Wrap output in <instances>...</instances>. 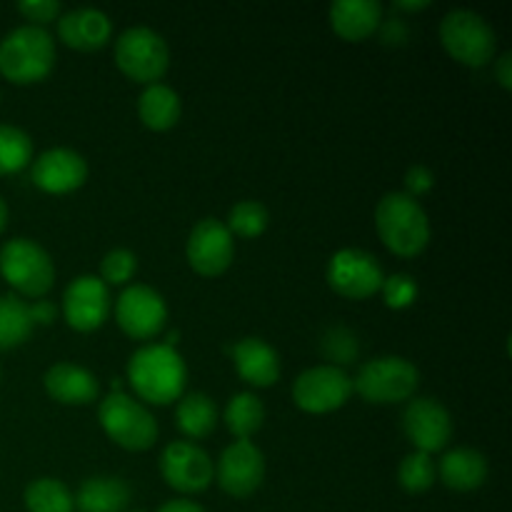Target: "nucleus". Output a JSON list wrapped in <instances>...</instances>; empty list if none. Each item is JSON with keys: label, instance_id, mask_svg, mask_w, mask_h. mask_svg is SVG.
I'll return each mask as SVG.
<instances>
[{"label": "nucleus", "instance_id": "f257e3e1", "mask_svg": "<svg viewBox=\"0 0 512 512\" xmlns=\"http://www.w3.org/2000/svg\"><path fill=\"white\" fill-rule=\"evenodd\" d=\"M128 383L140 400L150 405H170L185 395L188 368L170 345H145L128 363Z\"/></svg>", "mask_w": 512, "mask_h": 512}, {"label": "nucleus", "instance_id": "f03ea898", "mask_svg": "<svg viewBox=\"0 0 512 512\" xmlns=\"http://www.w3.org/2000/svg\"><path fill=\"white\" fill-rule=\"evenodd\" d=\"M375 228L385 248L398 258H415L430 243L428 213L405 193L383 195L375 208Z\"/></svg>", "mask_w": 512, "mask_h": 512}, {"label": "nucleus", "instance_id": "7ed1b4c3", "mask_svg": "<svg viewBox=\"0 0 512 512\" xmlns=\"http://www.w3.org/2000/svg\"><path fill=\"white\" fill-rule=\"evenodd\" d=\"M55 68V43L43 28L23 25L0 40V75L15 85L40 83Z\"/></svg>", "mask_w": 512, "mask_h": 512}, {"label": "nucleus", "instance_id": "20e7f679", "mask_svg": "<svg viewBox=\"0 0 512 512\" xmlns=\"http://www.w3.org/2000/svg\"><path fill=\"white\" fill-rule=\"evenodd\" d=\"M98 420L103 425L105 435L115 445L130 450V453L150 450L158 440V420L153 418V413L143 403L120 393V390L110 393L100 403Z\"/></svg>", "mask_w": 512, "mask_h": 512}, {"label": "nucleus", "instance_id": "39448f33", "mask_svg": "<svg viewBox=\"0 0 512 512\" xmlns=\"http://www.w3.org/2000/svg\"><path fill=\"white\" fill-rule=\"evenodd\" d=\"M440 43L460 65L483 68L495 58L498 38L488 20L473 10H453L440 23Z\"/></svg>", "mask_w": 512, "mask_h": 512}, {"label": "nucleus", "instance_id": "423d86ee", "mask_svg": "<svg viewBox=\"0 0 512 512\" xmlns=\"http://www.w3.org/2000/svg\"><path fill=\"white\" fill-rule=\"evenodd\" d=\"M420 373L410 360L400 355H383L358 370L353 380V390L373 405H393L413 398L418 390Z\"/></svg>", "mask_w": 512, "mask_h": 512}, {"label": "nucleus", "instance_id": "0eeeda50", "mask_svg": "<svg viewBox=\"0 0 512 512\" xmlns=\"http://www.w3.org/2000/svg\"><path fill=\"white\" fill-rule=\"evenodd\" d=\"M0 275L28 298H43L55 283V265L45 248L28 238H13L0 248Z\"/></svg>", "mask_w": 512, "mask_h": 512}, {"label": "nucleus", "instance_id": "6e6552de", "mask_svg": "<svg viewBox=\"0 0 512 512\" xmlns=\"http://www.w3.org/2000/svg\"><path fill=\"white\" fill-rule=\"evenodd\" d=\"M115 65L125 78L155 85L170 68V48L153 28H128L115 40Z\"/></svg>", "mask_w": 512, "mask_h": 512}, {"label": "nucleus", "instance_id": "1a4fd4ad", "mask_svg": "<svg viewBox=\"0 0 512 512\" xmlns=\"http://www.w3.org/2000/svg\"><path fill=\"white\" fill-rule=\"evenodd\" d=\"M353 395V378L338 365H318L298 375L293 400L303 413L325 415L343 408Z\"/></svg>", "mask_w": 512, "mask_h": 512}, {"label": "nucleus", "instance_id": "9d476101", "mask_svg": "<svg viewBox=\"0 0 512 512\" xmlns=\"http://www.w3.org/2000/svg\"><path fill=\"white\" fill-rule=\"evenodd\" d=\"M385 273L378 258L360 248H345L330 258L328 285L348 300H368L383 288Z\"/></svg>", "mask_w": 512, "mask_h": 512}, {"label": "nucleus", "instance_id": "9b49d317", "mask_svg": "<svg viewBox=\"0 0 512 512\" xmlns=\"http://www.w3.org/2000/svg\"><path fill=\"white\" fill-rule=\"evenodd\" d=\"M115 320L133 340H150L165 328L168 305L150 285H130L115 300Z\"/></svg>", "mask_w": 512, "mask_h": 512}, {"label": "nucleus", "instance_id": "f8f14e48", "mask_svg": "<svg viewBox=\"0 0 512 512\" xmlns=\"http://www.w3.org/2000/svg\"><path fill=\"white\" fill-rule=\"evenodd\" d=\"M160 475L173 490L185 495L203 493L215 478L210 455L188 440H175L160 455Z\"/></svg>", "mask_w": 512, "mask_h": 512}, {"label": "nucleus", "instance_id": "ddd939ff", "mask_svg": "<svg viewBox=\"0 0 512 512\" xmlns=\"http://www.w3.org/2000/svg\"><path fill=\"white\" fill-rule=\"evenodd\" d=\"M185 258L190 268L203 278H218L233 265L235 240L225 223L215 218H203L190 230L188 245H185Z\"/></svg>", "mask_w": 512, "mask_h": 512}, {"label": "nucleus", "instance_id": "4468645a", "mask_svg": "<svg viewBox=\"0 0 512 512\" xmlns=\"http://www.w3.org/2000/svg\"><path fill=\"white\" fill-rule=\"evenodd\" d=\"M108 285L95 275H80L65 288L63 293V315L65 323L78 333H93L103 328L105 320L110 318Z\"/></svg>", "mask_w": 512, "mask_h": 512}, {"label": "nucleus", "instance_id": "2eb2a0df", "mask_svg": "<svg viewBox=\"0 0 512 512\" xmlns=\"http://www.w3.org/2000/svg\"><path fill=\"white\" fill-rule=\"evenodd\" d=\"M218 485L233 498H250L265 480V458L250 440H235L223 450L215 468Z\"/></svg>", "mask_w": 512, "mask_h": 512}, {"label": "nucleus", "instance_id": "dca6fc26", "mask_svg": "<svg viewBox=\"0 0 512 512\" xmlns=\"http://www.w3.org/2000/svg\"><path fill=\"white\" fill-rule=\"evenodd\" d=\"M403 430L418 453L433 455L453 438V418L438 400L415 398L403 413Z\"/></svg>", "mask_w": 512, "mask_h": 512}, {"label": "nucleus", "instance_id": "f3484780", "mask_svg": "<svg viewBox=\"0 0 512 512\" xmlns=\"http://www.w3.org/2000/svg\"><path fill=\"white\" fill-rule=\"evenodd\" d=\"M30 180L38 190L48 195H65L83 188L88 180V163L80 153L70 148L45 150L30 170Z\"/></svg>", "mask_w": 512, "mask_h": 512}, {"label": "nucleus", "instance_id": "a211bd4d", "mask_svg": "<svg viewBox=\"0 0 512 512\" xmlns=\"http://www.w3.org/2000/svg\"><path fill=\"white\" fill-rule=\"evenodd\" d=\"M58 38L68 48L93 53L105 48L113 38V20L98 8H78L58 18Z\"/></svg>", "mask_w": 512, "mask_h": 512}, {"label": "nucleus", "instance_id": "6ab92c4d", "mask_svg": "<svg viewBox=\"0 0 512 512\" xmlns=\"http://www.w3.org/2000/svg\"><path fill=\"white\" fill-rule=\"evenodd\" d=\"M383 8L378 0H338L330 5V28L348 43H363L378 33Z\"/></svg>", "mask_w": 512, "mask_h": 512}, {"label": "nucleus", "instance_id": "aec40b11", "mask_svg": "<svg viewBox=\"0 0 512 512\" xmlns=\"http://www.w3.org/2000/svg\"><path fill=\"white\" fill-rule=\"evenodd\" d=\"M43 385L45 393L60 405H90L100 393L98 378L73 363H55L48 368Z\"/></svg>", "mask_w": 512, "mask_h": 512}, {"label": "nucleus", "instance_id": "412c9836", "mask_svg": "<svg viewBox=\"0 0 512 512\" xmlns=\"http://www.w3.org/2000/svg\"><path fill=\"white\" fill-rule=\"evenodd\" d=\"M233 365L240 378L253 388H270L280 380V358L260 338H243L233 345Z\"/></svg>", "mask_w": 512, "mask_h": 512}, {"label": "nucleus", "instance_id": "4be33fe9", "mask_svg": "<svg viewBox=\"0 0 512 512\" xmlns=\"http://www.w3.org/2000/svg\"><path fill=\"white\" fill-rule=\"evenodd\" d=\"M488 470V460H485V455L480 450L455 448L443 455L438 473L440 480L450 490L470 493V490H478L488 480Z\"/></svg>", "mask_w": 512, "mask_h": 512}, {"label": "nucleus", "instance_id": "5701e85b", "mask_svg": "<svg viewBox=\"0 0 512 512\" xmlns=\"http://www.w3.org/2000/svg\"><path fill=\"white\" fill-rule=\"evenodd\" d=\"M180 113H183L180 95L170 85H148L138 100L140 123L148 130H155V133H165V130L175 128V123L180 120Z\"/></svg>", "mask_w": 512, "mask_h": 512}, {"label": "nucleus", "instance_id": "b1692460", "mask_svg": "<svg viewBox=\"0 0 512 512\" xmlns=\"http://www.w3.org/2000/svg\"><path fill=\"white\" fill-rule=\"evenodd\" d=\"M130 503V488L120 478L100 475L88 478L75 495L78 512H125Z\"/></svg>", "mask_w": 512, "mask_h": 512}, {"label": "nucleus", "instance_id": "393cba45", "mask_svg": "<svg viewBox=\"0 0 512 512\" xmlns=\"http://www.w3.org/2000/svg\"><path fill=\"white\" fill-rule=\"evenodd\" d=\"M175 420L185 438L203 440L218 425V408H215L213 398H208L205 393H188L178 400Z\"/></svg>", "mask_w": 512, "mask_h": 512}, {"label": "nucleus", "instance_id": "a878e982", "mask_svg": "<svg viewBox=\"0 0 512 512\" xmlns=\"http://www.w3.org/2000/svg\"><path fill=\"white\" fill-rule=\"evenodd\" d=\"M225 425L238 440H250L265 423V405L258 395L238 393L228 400L223 415Z\"/></svg>", "mask_w": 512, "mask_h": 512}, {"label": "nucleus", "instance_id": "bb28decb", "mask_svg": "<svg viewBox=\"0 0 512 512\" xmlns=\"http://www.w3.org/2000/svg\"><path fill=\"white\" fill-rule=\"evenodd\" d=\"M33 328L28 303L15 295H0V350H13L23 345Z\"/></svg>", "mask_w": 512, "mask_h": 512}, {"label": "nucleus", "instance_id": "cd10ccee", "mask_svg": "<svg viewBox=\"0 0 512 512\" xmlns=\"http://www.w3.org/2000/svg\"><path fill=\"white\" fill-rule=\"evenodd\" d=\"M28 512H75V498L68 485L55 478H40L25 488Z\"/></svg>", "mask_w": 512, "mask_h": 512}, {"label": "nucleus", "instance_id": "c85d7f7f", "mask_svg": "<svg viewBox=\"0 0 512 512\" xmlns=\"http://www.w3.org/2000/svg\"><path fill=\"white\" fill-rule=\"evenodd\" d=\"M33 160V140L15 125H0V175L20 173Z\"/></svg>", "mask_w": 512, "mask_h": 512}, {"label": "nucleus", "instance_id": "c756f323", "mask_svg": "<svg viewBox=\"0 0 512 512\" xmlns=\"http://www.w3.org/2000/svg\"><path fill=\"white\" fill-rule=\"evenodd\" d=\"M435 478H438V468H435L433 455L428 453H410L405 455L403 463L398 468V483L405 493L410 495H420L428 493L433 488Z\"/></svg>", "mask_w": 512, "mask_h": 512}, {"label": "nucleus", "instance_id": "7c9ffc66", "mask_svg": "<svg viewBox=\"0 0 512 512\" xmlns=\"http://www.w3.org/2000/svg\"><path fill=\"white\" fill-rule=\"evenodd\" d=\"M268 223H270V215L263 203H258V200H240L238 205L230 208L228 225H225V228L230 230V235L253 240V238H260V235L268 230Z\"/></svg>", "mask_w": 512, "mask_h": 512}, {"label": "nucleus", "instance_id": "2f4dec72", "mask_svg": "<svg viewBox=\"0 0 512 512\" xmlns=\"http://www.w3.org/2000/svg\"><path fill=\"white\" fill-rule=\"evenodd\" d=\"M135 273H138V258L125 248L110 250L100 263V280L105 285H125L133 280Z\"/></svg>", "mask_w": 512, "mask_h": 512}, {"label": "nucleus", "instance_id": "473e14b6", "mask_svg": "<svg viewBox=\"0 0 512 512\" xmlns=\"http://www.w3.org/2000/svg\"><path fill=\"white\" fill-rule=\"evenodd\" d=\"M380 293H383V300L388 308L405 310V308H410L415 300H418V283H415L410 275L395 273V275H390V278L383 280V288H380Z\"/></svg>", "mask_w": 512, "mask_h": 512}, {"label": "nucleus", "instance_id": "72a5a7b5", "mask_svg": "<svg viewBox=\"0 0 512 512\" xmlns=\"http://www.w3.org/2000/svg\"><path fill=\"white\" fill-rule=\"evenodd\" d=\"M325 355H328L333 363H353L355 355H358V340H355L353 333H348V330L343 328H335L333 333H328V338H325ZM338 365V368H340Z\"/></svg>", "mask_w": 512, "mask_h": 512}, {"label": "nucleus", "instance_id": "f704fd0d", "mask_svg": "<svg viewBox=\"0 0 512 512\" xmlns=\"http://www.w3.org/2000/svg\"><path fill=\"white\" fill-rule=\"evenodd\" d=\"M20 15L30 20V25L40 28L45 23H53L60 18V3L58 0H25L18 5Z\"/></svg>", "mask_w": 512, "mask_h": 512}, {"label": "nucleus", "instance_id": "c9c22d12", "mask_svg": "<svg viewBox=\"0 0 512 512\" xmlns=\"http://www.w3.org/2000/svg\"><path fill=\"white\" fill-rule=\"evenodd\" d=\"M435 185L433 170H428L425 165H413V168L405 173V195L410 198H420V195L430 193Z\"/></svg>", "mask_w": 512, "mask_h": 512}, {"label": "nucleus", "instance_id": "e433bc0d", "mask_svg": "<svg viewBox=\"0 0 512 512\" xmlns=\"http://www.w3.org/2000/svg\"><path fill=\"white\" fill-rule=\"evenodd\" d=\"M378 33L385 45H403L405 40H408V25H405V20L400 18H390L380 23Z\"/></svg>", "mask_w": 512, "mask_h": 512}, {"label": "nucleus", "instance_id": "4c0bfd02", "mask_svg": "<svg viewBox=\"0 0 512 512\" xmlns=\"http://www.w3.org/2000/svg\"><path fill=\"white\" fill-rule=\"evenodd\" d=\"M28 308H30V320H33V325H53L55 323L58 308H55L50 300H38V303L28 305Z\"/></svg>", "mask_w": 512, "mask_h": 512}, {"label": "nucleus", "instance_id": "58836bf2", "mask_svg": "<svg viewBox=\"0 0 512 512\" xmlns=\"http://www.w3.org/2000/svg\"><path fill=\"white\" fill-rule=\"evenodd\" d=\"M495 80H498L503 90H512V55L510 53L500 55L498 65H495Z\"/></svg>", "mask_w": 512, "mask_h": 512}, {"label": "nucleus", "instance_id": "ea45409f", "mask_svg": "<svg viewBox=\"0 0 512 512\" xmlns=\"http://www.w3.org/2000/svg\"><path fill=\"white\" fill-rule=\"evenodd\" d=\"M158 512H205V510L200 508L198 503H193V500H170V503H165Z\"/></svg>", "mask_w": 512, "mask_h": 512}, {"label": "nucleus", "instance_id": "a19ab883", "mask_svg": "<svg viewBox=\"0 0 512 512\" xmlns=\"http://www.w3.org/2000/svg\"><path fill=\"white\" fill-rule=\"evenodd\" d=\"M428 5H430L428 0H398V3H395V8L405 10V13H418V10H425Z\"/></svg>", "mask_w": 512, "mask_h": 512}, {"label": "nucleus", "instance_id": "79ce46f5", "mask_svg": "<svg viewBox=\"0 0 512 512\" xmlns=\"http://www.w3.org/2000/svg\"><path fill=\"white\" fill-rule=\"evenodd\" d=\"M5 225H8V205H5V200L0 198V233L5 230Z\"/></svg>", "mask_w": 512, "mask_h": 512}]
</instances>
